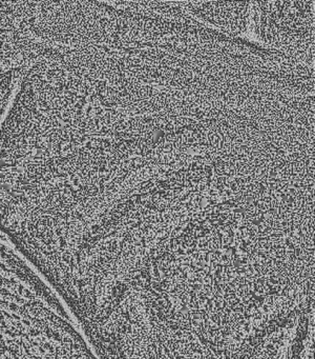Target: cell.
<instances>
[{"label": "cell", "instance_id": "cell-1", "mask_svg": "<svg viewBox=\"0 0 315 359\" xmlns=\"http://www.w3.org/2000/svg\"><path fill=\"white\" fill-rule=\"evenodd\" d=\"M314 333L298 334L281 359H313Z\"/></svg>", "mask_w": 315, "mask_h": 359}]
</instances>
